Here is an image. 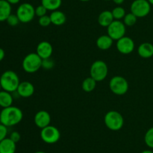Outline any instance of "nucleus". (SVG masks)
<instances>
[{
  "label": "nucleus",
  "mask_w": 153,
  "mask_h": 153,
  "mask_svg": "<svg viewBox=\"0 0 153 153\" xmlns=\"http://www.w3.org/2000/svg\"><path fill=\"white\" fill-rule=\"evenodd\" d=\"M22 66L26 73H35L42 68V58L37 55V52H31L23 58Z\"/></svg>",
  "instance_id": "obj_4"
},
{
  "label": "nucleus",
  "mask_w": 153,
  "mask_h": 153,
  "mask_svg": "<svg viewBox=\"0 0 153 153\" xmlns=\"http://www.w3.org/2000/svg\"><path fill=\"white\" fill-rule=\"evenodd\" d=\"M16 142L9 137L0 142V153H15L16 149Z\"/></svg>",
  "instance_id": "obj_17"
},
{
  "label": "nucleus",
  "mask_w": 153,
  "mask_h": 153,
  "mask_svg": "<svg viewBox=\"0 0 153 153\" xmlns=\"http://www.w3.org/2000/svg\"><path fill=\"white\" fill-rule=\"evenodd\" d=\"M1 89H2V88H1V82H0V92L1 91Z\"/></svg>",
  "instance_id": "obj_40"
},
{
  "label": "nucleus",
  "mask_w": 153,
  "mask_h": 153,
  "mask_svg": "<svg viewBox=\"0 0 153 153\" xmlns=\"http://www.w3.org/2000/svg\"><path fill=\"white\" fill-rule=\"evenodd\" d=\"M112 14H113L114 19L116 20H120L123 19L124 16H126V10L121 6H117V7H115L113 10H111Z\"/></svg>",
  "instance_id": "obj_24"
},
{
  "label": "nucleus",
  "mask_w": 153,
  "mask_h": 153,
  "mask_svg": "<svg viewBox=\"0 0 153 153\" xmlns=\"http://www.w3.org/2000/svg\"><path fill=\"white\" fill-rule=\"evenodd\" d=\"M40 137L44 142L47 144L56 143L61 138L60 130L56 127L49 124L47 127L41 129Z\"/></svg>",
  "instance_id": "obj_9"
},
{
  "label": "nucleus",
  "mask_w": 153,
  "mask_h": 153,
  "mask_svg": "<svg viewBox=\"0 0 153 153\" xmlns=\"http://www.w3.org/2000/svg\"><path fill=\"white\" fill-rule=\"evenodd\" d=\"M16 14L20 22L28 23L32 21L35 16V8L30 3H22L17 8Z\"/></svg>",
  "instance_id": "obj_6"
},
{
  "label": "nucleus",
  "mask_w": 153,
  "mask_h": 153,
  "mask_svg": "<svg viewBox=\"0 0 153 153\" xmlns=\"http://www.w3.org/2000/svg\"><path fill=\"white\" fill-rule=\"evenodd\" d=\"M10 4H16L20 2V0H6Z\"/></svg>",
  "instance_id": "obj_34"
},
{
  "label": "nucleus",
  "mask_w": 153,
  "mask_h": 153,
  "mask_svg": "<svg viewBox=\"0 0 153 153\" xmlns=\"http://www.w3.org/2000/svg\"><path fill=\"white\" fill-rule=\"evenodd\" d=\"M97 86V81L91 76L85 78L82 84V88L85 92H91L94 91Z\"/></svg>",
  "instance_id": "obj_22"
},
{
  "label": "nucleus",
  "mask_w": 153,
  "mask_h": 153,
  "mask_svg": "<svg viewBox=\"0 0 153 153\" xmlns=\"http://www.w3.org/2000/svg\"><path fill=\"white\" fill-rule=\"evenodd\" d=\"M13 100V98L11 93L4 90L0 92V106L2 107V109L12 106Z\"/></svg>",
  "instance_id": "obj_21"
},
{
  "label": "nucleus",
  "mask_w": 153,
  "mask_h": 153,
  "mask_svg": "<svg viewBox=\"0 0 153 153\" xmlns=\"http://www.w3.org/2000/svg\"><path fill=\"white\" fill-rule=\"evenodd\" d=\"M49 16H50L52 24L55 26H58L64 25L66 21H67V16H66L65 14L61 11V10H56L52 11Z\"/></svg>",
  "instance_id": "obj_19"
},
{
  "label": "nucleus",
  "mask_w": 153,
  "mask_h": 153,
  "mask_svg": "<svg viewBox=\"0 0 153 153\" xmlns=\"http://www.w3.org/2000/svg\"><path fill=\"white\" fill-rule=\"evenodd\" d=\"M0 82L2 90L11 93L16 92L20 81L16 72L11 70H7L3 72L0 76Z\"/></svg>",
  "instance_id": "obj_2"
},
{
  "label": "nucleus",
  "mask_w": 153,
  "mask_h": 153,
  "mask_svg": "<svg viewBox=\"0 0 153 153\" xmlns=\"http://www.w3.org/2000/svg\"><path fill=\"white\" fill-rule=\"evenodd\" d=\"M131 12L137 18H143L147 16L151 10V4L148 0H134L131 3Z\"/></svg>",
  "instance_id": "obj_8"
},
{
  "label": "nucleus",
  "mask_w": 153,
  "mask_h": 153,
  "mask_svg": "<svg viewBox=\"0 0 153 153\" xmlns=\"http://www.w3.org/2000/svg\"><path fill=\"white\" fill-rule=\"evenodd\" d=\"M23 118V112L19 107L10 106L3 108L0 112V123L7 127L19 124Z\"/></svg>",
  "instance_id": "obj_1"
},
{
  "label": "nucleus",
  "mask_w": 153,
  "mask_h": 153,
  "mask_svg": "<svg viewBox=\"0 0 153 153\" xmlns=\"http://www.w3.org/2000/svg\"><path fill=\"white\" fill-rule=\"evenodd\" d=\"M112 1H113L115 4H117V5L119 6L120 4H122L124 2V1H125V0H112Z\"/></svg>",
  "instance_id": "obj_35"
},
{
  "label": "nucleus",
  "mask_w": 153,
  "mask_h": 153,
  "mask_svg": "<svg viewBox=\"0 0 153 153\" xmlns=\"http://www.w3.org/2000/svg\"><path fill=\"white\" fill-rule=\"evenodd\" d=\"M4 56H5V52H4V50L2 49V48L0 47V62H1L3 59H4Z\"/></svg>",
  "instance_id": "obj_33"
},
{
  "label": "nucleus",
  "mask_w": 153,
  "mask_h": 153,
  "mask_svg": "<svg viewBox=\"0 0 153 153\" xmlns=\"http://www.w3.org/2000/svg\"><path fill=\"white\" fill-rule=\"evenodd\" d=\"M140 153H153V151H152V150L146 149V150H144V151L141 152Z\"/></svg>",
  "instance_id": "obj_36"
},
{
  "label": "nucleus",
  "mask_w": 153,
  "mask_h": 153,
  "mask_svg": "<svg viewBox=\"0 0 153 153\" xmlns=\"http://www.w3.org/2000/svg\"><path fill=\"white\" fill-rule=\"evenodd\" d=\"M38 23L40 26H43V27L49 26L50 24H52L50 16H48V15L46 14L45 15V16H41V17H39Z\"/></svg>",
  "instance_id": "obj_29"
},
{
  "label": "nucleus",
  "mask_w": 153,
  "mask_h": 153,
  "mask_svg": "<svg viewBox=\"0 0 153 153\" xmlns=\"http://www.w3.org/2000/svg\"><path fill=\"white\" fill-rule=\"evenodd\" d=\"M54 66H55V62L53 59H52L51 57L42 59V68L45 70H50L53 68Z\"/></svg>",
  "instance_id": "obj_27"
},
{
  "label": "nucleus",
  "mask_w": 153,
  "mask_h": 153,
  "mask_svg": "<svg viewBox=\"0 0 153 153\" xmlns=\"http://www.w3.org/2000/svg\"><path fill=\"white\" fill-rule=\"evenodd\" d=\"M7 127L0 123V142L7 138Z\"/></svg>",
  "instance_id": "obj_31"
},
{
  "label": "nucleus",
  "mask_w": 153,
  "mask_h": 153,
  "mask_svg": "<svg viewBox=\"0 0 153 153\" xmlns=\"http://www.w3.org/2000/svg\"><path fill=\"white\" fill-rule=\"evenodd\" d=\"M114 20V19L111 10H103L98 16V23L102 27L109 26Z\"/></svg>",
  "instance_id": "obj_18"
},
{
  "label": "nucleus",
  "mask_w": 153,
  "mask_h": 153,
  "mask_svg": "<svg viewBox=\"0 0 153 153\" xmlns=\"http://www.w3.org/2000/svg\"><path fill=\"white\" fill-rule=\"evenodd\" d=\"M137 52L141 58H151L153 56V44L149 42L142 43L137 48Z\"/></svg>",
  "instance_id": "obj_15"
},
{
  "label": "nucleus",
  "mask_w": 153,
  "mask_h": 153,
  "mask_svg": "<svg viewBox=\"0 0 153 153\" xmlns=\"http://www.w3.org/2000/svg\"><path fill=\"white\" fill-rule=\"evenodd\" d=\"M9 138L16 143V142H18L19 140H20V138H21L20 134L17 131H13L11 132V134H10Z\"/></svg>",
  "instance_id": "obj_32"
},
{
  "label": "nucleus",
  "mask_w": 153,
  "mask_h": 153,
  "mask_svg": "<svg viewBox=\"0 0 153 153\" xmlns=\"http://www.w3.org/2000/svg\"><path fill=\"white\" fill-rule=\"evenodd\" d=\"M11 4L6 0H0V22L6 21L11 14Z\"/></svg>",
  "instance_id": "obj_20"
},
{
  "label": "nucleus",
  "mask_w": 153,
  "mask_h": 153,
  "mask_svg": "<svg viewBox=\"0 0 153 153\" xmlns=\"http://www.w3.org/2000/svg\"><path fill=\"white\" fill-rule=\"evenodd\" d=\"M104 1H110V0H104Z\"/></svg>",
  "instance_id": "obj_41"
},
{
  "label": "nucleus",
  "mask_w": 153,
  "mask_h": 153,
  "mask_svg": "<svg viewBox=\"0 0 153 153\" xmlns=\"http://www.w3.org/2000/svg\"><path fill=\"white\" fill-rule=\"evenodd\" d=\"M0 112H1V111H0Z\"/></svg>",
  "instance_id": "obj_42"
},
{
  "label": "nucleus",
  "mask_w": 153,
  "mask_h": 153,
  "mask_svg": "<svg viewBox=\"0 0 153 153\" xmlns=\"http://www.w3.org/2000/svg\"><path fill=\"white\" fill-rule=\"evenodd\" d=\"M6 22H7V24H8L9 26H17L18 24L20 22V21H19V18L16 16V14H11L7 17V19L6 20Z\"/></svg>",
  "instance_id": "obj_28"
},
{
  "label": "nucleus",
  "mask_w": 153,
  "mask_h": 153,
  "mask_svg": "<svg viewBox=\"0 0 153 153\" xmlns=\"http://www.w3.org/2000/svg\"><path fill=\"white\" fill-rule=\"evenodd\" d=\"M34 153H46V152H43V151H37Z\"/></svg>",
  "instance_id": "obj_38"
},
{
  "label": "nucleus",
  "mask_w": 153,
  "mask_h": 153,
  "mask_svg": "<svg viewBox=\"0 0 153 153\" xmlns=\"http://www.w3.org/2000/svg\"><path fill=\"white\" fill-rule=\"evenodd\" d=\"M34 121L37 127L43 129L50 124L51 116L47 111L40 110L34 116Z\"/></svg>",
  "instance_id": "obj_12"
},
{
  "label": "nucleus",
  "mask_w": 153,
  "mask_h": 153,
  "mask_svg": "<svg viewBox=\"0 0 153 153\" xmlns=\"http://www.w3.org/2000/svg\"><path fill=\"white\" fill-rule=\"evenodd\" d=\"M36 52L42 59L50 58L53 52V47L49 42L43 40L37 45Z\"/></svg>",
  "instance_id": "obj_13"
},
{
  "label": "nucleus",
  "mask_w": 153,
  "mask_h": 153,
  "mask_svg": "<svg viewBox=\"0 0 153 153\" xmlns=\"http://www.w3.org/2000/svg\"><path fill=\"white\" fill-rule=\"evenodd\" d=\"M48 10L43 5V4H40L35 8V15L38 17H41V16H45L47 14Z\"/></svg>",
  "instance_id": "obj_30"
},
{
  "label": "nucleus",
  "mask_w": 153,
  "mask_h": 153,
  "mask_svg": "<svg viewBox=\"0 0 153 153\" xmlns=\"http://www.w3.org/2000/svg\"><path fill=\"white\" fill-rule=\"evenodd\" d=\"M108 74V64L102 60H97L91 66L90 74L97 82H101L104 80Z\"/></svg>",
  "instance_id": "obj_5"
},
{
  "label": "nucleus",
  "mask_w": 153,
  "mask_h": 153,
  "mask_svg": "<svg viewBox=\"0 0 153 153\" xmlns=\"http://www.w3.org/2000/svg\"><path fill=\"white\" fill-rule=\"evenodd\" d=\"M104 122L109 130L117 131L123 127L124 118L122 114L118 111L111 110L105 115Z\"/></svg>",
  "instance_id": "obj_3"
},
{
  "label": "nucleus",
  "mask_w": 153,
  "mask_h": 153,
  "mask_svg": "<svg viewBox=\"0 0 153 153\" xmlns=\"http://www.w3.org/2000/svg\"><path fill=\"white\" fill-rule=\"evenodd\" d=\"M16 92L22 98H29L34 93V86L29 81L20 82Z\"/></svg>",
  "instance_id": "obj_14"
},
{
  "label": "nucleus",
  "mask_w": 153,
  "mask_h": 153,
  "mask_svg": "<svg viewBox=\"0 0 153 153\" xmlns=\"http://www.w3.org/2000/svg\"><path fill=\"white\" fill-rule=\"evenodd\" d=\"M81 2H88V1H91V0H79Z\"/></svg>",
  "instance_id": "obj_39"
},
{
  "label": "nucleus",
  "mask_w": 153,
  "mask_h": 153,
  "mask_svg": "<svg viewBox=\"0 0 153 153\" xmlns=\"http://www.w3.org/2000/svg\"><path fill=\"white\" fill-rule=\"evenodd\" d=\"M128 82L125 77L122 76H114L109 82L110 90L117 95H123L128 90Z\"/></svg>",
  "instance_id": "obj_7"
},
{
  "label": "nucleus",
  "mask_w": 153,
  "mask_h": 153,
  "mask_svg": "<svg viewBox=\"0 0 153 153\" xmlns=\"http://www.w3.org/2000/svg\"><path fill=\"white\" fill-rule=\"evenodd\" d=\"M62 4V0H41V4H43L48 10H56Z\"/></svg>",
  "instance_id": "obj_23"
},
{
  "label": "nucleus",
  "mask_w": 153,
  "mask_h": 153,
  "mask_svg": "<svg viewBox=\"0 0 153 153\" xmlns=\"http://www.w3.org/2000/svg\"><path fill=\"white\" fill-rule=\"evenodd\" d=\"M137 17L131 12L126 14L123 18V22L126 26H132L137 22Z\"/></svg>",
  "instance_id": "obj_25"
},
{
  "label": "nucleus",
  "mask_w": 153,
  "mask_h": 153,
  "mask_svg": "<svg viewBox=\"0 0 153 153\" xmlns=\"http://www.w3.org/2000/svg\"><path fill=\"white\" fill-rule=\"evenodd\" d=\"M108 34L114 40H117L124 37L126 32V28L123 22L120 20H114L107 27Z\"/></svg>",
  "instance_id": "obj_10"
},
{
  "label": "nucleus",
  "mask_w": 153,
  "mask_h": 153,
  "mask_svg": "<svg viewBox=\"0 0 153 153\" xmlns=\"http://www.w3.org/2000/svg\"><path fill=\"white\" fill-rule=\"evenodd\" d=\"M148 2L150 3L151 5H153V0H148Z\"/></svg>",
  "instance_id": "obj_37"
},
{
  "label": "nucleus",
  "mask_w": 153,
  "mask_h": 153,
  "mask_svg": "<svg viewBox=\"0 0 153 153\" xmlns=\"http://www.w3.org/2000/svg\"><path fill=\"white\" fill-rule=\"evenodd\" d=\"M116 47L120 53L128 55L134 51V42L132 38L125 35L124 37L117 40Z\"/></svg>",
  "instance_id": "obj_11"
},
{
  "label": "nucleus",
  "mask_w": 153,
  "mask_h": 153,
  "mask_svg": "<svg viewBox=\"0 0 153 153\" xmlns=\"http://www.w3.org/2000/svg\"><path fill=\"white\" fill-rule=\"evenodd\" d=\"M144 142L148 147L153 148V127L146 130L144 136Z\"/></svg>",
  "instance_id": "obj_26"
},
{
  "label": "nucleus",
  "mask_w": 153,
  "mask_h": 153,
  "mask_svg": "<svg viewBox=\"0 0 153 153\" xmlns=\"http://www.w3.org/2000/svg\"><path fill=\"white\" fill-rule=\"evenodd\" d=\"M114 43V40L108 34H102L97 40V46L102 50H107L110 49Z\"/></svg>",
  "instance_id": "obj_16"
}]
</instances>
